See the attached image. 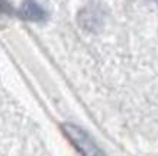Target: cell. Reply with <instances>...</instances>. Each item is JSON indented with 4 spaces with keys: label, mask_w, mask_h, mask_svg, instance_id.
Masks as SVG:
<instances>
[{
    "label": "cell",
    "mask_w": 158,
    "mask_h": 156,
    "mask_svg": "<svg viewBox=\"0 0 158 156\" xmlns=\"http://www.w3.org/2000/svg\"><path fill=\"white\" fill-rule=\"evenodd\" d=\"M65 130H67L68 137L73 140L77 149L83 153V156H105L100 149L94 145V142L83 130H80L76 126H65Z\"/></svg>",
    "instance_id": "1"
}]
</instances>
